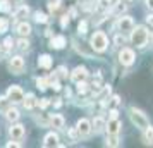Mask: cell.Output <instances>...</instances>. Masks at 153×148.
<instances>
[{"label":"cell","instance_id":"cell-13","mask_svg":"<svg viewBox=\"0 0 153 148\" xmlns=\"http://www.w3.org/2000/svg\"><path fill=\"white\" fill-rule=\"evenodd\" d=\"M65 38L64 36H53L52 38V42H50V47L52 48H57V50H60V48H64L65 47Z\"/></svg>","mask_w":153,"mask_h":148},{"label":"cell","instance_id":"cell-33","mask_svg":"<svg viewBox=\"0 0 153 148\" xmlns=\"http://www.w3.org/2000/svg\"><path fill=\"white\" fill-rule=\"evenodd\" d=\"M57 76H59V78H67V71H65V67H59V69H57Z\"/></svg>","mask_w":153,"mask_h":148},{"label":"cell","instance_id":"cell-23","mask_svg":"<svg viewBox=\"0 0 153 148\" xmlns=\"http://www.w3.org/2000/svg\"><path fill=\"white\" fill-rule=\"evenodd\" d=\"M107 145H108V147H119V138H117V134H108Z\"/></svg>","mask_w":153,"mask_h":148},{"label":"cell","instance_id":"cell-31","mask_svg":"<svg viewBox=\"0 0 153 148\" xmlns=\"http://www.w3.org/2000/svg\"><path fill=\"white\" fill-rule=\"evenodd\" d=\"M124 9H126L124 4H122V2H117V4L114 5V12H115V14H120V12H122Z\"/></svg>","mask_w":153,"mask_h":148},{"label":"cell","instance_id":"cell-1","mask_svg":"<svg viewBox=\"0 0 153 148\" xmlns=\"http://www.w3.org/2000/svg\"><path fill=\"white\" fill-rule=\"evenodd\" d=\"M131 42L134 47L138 48H143L148 42V31H146L145 26H136V29L131 31Z\"/></svg>","mask_w":153,"mask_h":148},{"label":"cell","instance_id":"cell-46","mask_svg":"<svg viewBox=\"0 0 153 148\" xmlns=\"http://www.w3.org/2000/svg\"><path fill=\"white\" fill-rule=\"evenodd\" d=\"M146 22H148V24H152V26H153V16H148V17H146Z\"/></svg>","mask_w":153,"mask_h":148},{"label":"cell","instance_id":"cell-47","mask_svg":"<svg viewBox=\"0 0 153 148\" xmlns=\"http://www.w3.org/2000/svg\"><path fill=\"white\" fill-rule=\"evenodd\" d=\"M12 4H22V0H10Z\"/></svg>","mask_w":153,"mask_h":148},{"label":"cell","instance_id":"cell-48","mask_svg":"<svg viewBox=\"0 0 153 148\" xmlns=\"http://www.w3.org/2000/svg\"><path fill=\"white\" fill-rule=\"evenodd\" d=\"M126 2H131V0H126Z\"/></svg>","mask_w":153,"mask_h":148},{"label":"cell","instance_id":"cell-38","mask_svg":"<svg viewBox=\"0 0 153 148\" xmlns=\"http://www.w3.org/2000/svg\"><path fill=\"white\" fill-rule=\"evenodd\" d=\"M77 134H79V133H77V127H76V129H74V127L69 129V136L72 138V140H77Z\"/></svg>","mask_w":153,"mask_h":148},{"label":"cell","instance_id":"cell-30","mask_svg":"<svg viewBox=\"0 0 153 148\" xmlns=\"http://www.w3.org/2000/svg\"><path fill=\"white\" fill-rule=\"evenodd\" d=\"M9 29V22H7V19H2L0 17V33H5Z\"/></svg>","mask_w":153,"mask_h":148},{"label":"cell","instance_id":"cell-41","mask_svg":"<svg viewBox=\"0 0 153 148\" xmlns=\"http://www.w3.org/2000/svg\"><path fill=\"white\" fill-rule=\"evenodd\" d=\"M112 102H114V105H119V103H120V98H119V97H114Z\"/></svg>","mask_w":153,"mask_h":148},{"label":"cell","instance_id":"cell-26","mask_svg":"<svg viewBox=\"0 0 153 148\" xmlns=\"http://www.w3.org/2000/svg\"><path fill=\"white\" fill-rule=\"evenodd\" d=\"M35 21H36V22H42V24H45V22L48 21V17L43 14V12H35Z\"/></svg>","mask_w":153,"mask_h":148},{"label":"cell","instance_id":"cell-43","mask_svg":"<svg viewBox=\"0 0 153 148\" xmlns=\"http://www.w3.org/2000/svg\"><path fill=\"white\" fill-rule=\"evenodd\" d=\"M7 147H9V148H12V147H19V143H14V141H9V143H7Z\"/></svg>","mask_w":153,"mask_h":148},{"label":"cell","instance_id":"cell-40","mask_svg":"<svg viewBox=\"0 0 153 148\" xmlns=\"http://www.w3.org/2000/svg\"><path fill=\"white\" fill-rule=\"evenodd\" d=\"M117 115H119V112L115 110V109H112L110 110V119H117Z\"/></svg>","mask_w":153,"mask_h":148},{"label":"cell","instance_id":"cell-45","mask_svg":"<svg viewBox=\"0 0 153 148\" xmlns=\"http://www.w3.org/2000/svg\"><path fill=\"white\" fill-rule=\"evenodd\" d=\"M146 5H148V9L153 10V0H146Z\"/></svg>","mask_w":153,"mask_h":148},{"label":"cell","instance_id":"cell-14","mask_svg":"<svg viewBox=\"0 0 153 148\" xmlns=\"http://www.w3.org/2000/svg\"><path fill=\"white\" fill-rule=\"evenodd\" d=\"M4 114H5L7 120H10V122H16V120L19 119V110H17V109H12V107H9Z\"/></svg>","mask_w":153,"mask_h":148},{"label":"cell","instance_id":"cell-25","mask_svg":"<svg viewBox=\"0 0 153 148\" xmlns=\"http://www.w3.org/2000/svg\"><path fill=\"white\" fill-rule=\"evenodd\" d=\"M17 48H19V50H28L29 48V42L24 38V36H22L21 40L17 42Z\"/></svg>","mask_w":153,"mask_h":148},{"label":"cell","instance_id":"cell-6","mask_svg":"<svg viewBox=\"0 0 153 148\" xmlns=\"http://www.w3.org/2000/svg\"><path fill=\"white\" fill-rule=\"evenodd\" d=\"M119 60L122 65H131L134 62V52L131 48H122L120 54H119Z\"/></svg>","mask_w":153,"mask_h":148},{"label":"cell","instance_id":"cell-20","mask_svg":"<svg viewBox=\"0 0 153 148\" xmlns=\"http://www.w3.org/2000/svg\"><path fill=\"white\" fill-rule=\"evenodd\" d=\"M28 14H29V7H28V5H21V7L14 12V17L19 19V17H26Z\"/></svg>","mask_w":153,"mask_h":148},{"label":"cell","instance_id":"cell-39","mask_svg":"<svg viewBox=\"0 0 153 148\" xmlns=\"http://www.w3.org/2000/svg\"><path fill=\"white\" fill-rule=\"evenodd\" d=\"M60 24H62V28H65V26L69 24V19H67V16H64V17H62V21H60Z\"/></svg>","mask_w":153,"mask_h":148},{"label":"cell","instance_id":"cell-12","mask_svg":"<svg viewBox=\"0 0 153 148\" xmlns=\"http://www.w3.org/2000/svg\"><path fill=\"white\" fill-rule=\"evenodd\" d=\"M22 103H24V107H26L28 110H31V109H35V105H38V100H36V97L33 93H28V95L24 97V100H22Z\"/></svg>","mask_w":153,"mask_h":148},{"label":"cell","instance_id":"cell-44","mask_svg":"<svg viewBox=\"0 0 153 148\" xmlns=\"http://www.w3.org/2000/svg\"><path fill=\"white\" fill-rule=\"evenodd\" d=\"M76 14H77L76 9H71V10H69V16H71V17H76Z\"/></svg>","mask_w":153,"mask_h":148},{"label":"cell","instance_id":"cell-27","mask_svg":"<svg viewBox=\"0 0 153 148\" xmlns=\"http://www.w3.org/2000/svg\"><path fill=\"white\" fill-rule=\"evenodd\" d=\"M59 7H60V0H48V9H50V12L57 10Z\"/></svg>","mask_w":153,"mask_h":148},{"label":"cell","instance_id":"cell-17","mask_svg":"<svg viewBox=\"0 0 153 148\" xmlns=\"http://www.w3.org/2000/svg\"><path fill=\"white\" fill-rule=\"evenodd\" d=\"M119 129H120V124H119L117 119H110V122H108V126H107V131H108V134H117Z\"/></svg>","mask_w":153,"mask_h":148},{"label":"cell","instance_id":"cell-22","mask_svg":"<svg viewBox=\"0 0 153 148\" xmlns=\"http://www.w3.org/2000/svg\"><path fill=\"white\" fill-rule=\"evenodd\" d=\"M10 103H12V102L9 100V97H0V110H2V112H5Z\"/></svg>","mask_w":153,"mask_h":148},{"label":"cell","instance_id":"cell-10","mask_svg":"<svg viewBox=\"0 0 153 148\" xmlns=\"http://www.w3.org/2000/svg\"><path fill=\"white\" fill-rule=\"evenodd\" d=\"M9 134H10L12 140H22V138H24V126H22V124H14V126H10Z\"/></svg>","mask_w":153,"mask_h":148},{"label":"cell","instance_id":"cell-18","mask_svg":"<svg viewBox=\"0 0 153 148\" xmlns=\"http://www.w3.org/2000/svg\"><path fill=\"white\" fill-rule=\"evenodd\" d=\"M64 122H65V120H64L62 115H52V119H50V124L53 127H57V129H62Z\"/></svg>","mask_w":153,"mask_h":148},{"label":"cell","instance_id":"cell-28","mask_svg":"<svg viewBox=\"0 0 153 148\" xmlns=\"http://www.w3.org/2000/svg\"><path fill=\"white\" fill-rule=\"evenodd\" d=\"M36 86H38L40 90H47L48 83H47V79H45V78H38V79H36Z\"/></svg>","mask_w":153,"mask_h":148},{"label":"cell","instance_id":"cell-3","mask_svg":"<svg viewBox=\"0 0 153 148\" xmlns=\"http://www.w3.org/2000/svg\"><path fill=\"white\" fill-rule=\"evenodd\" d=\"M107 45H108V40H107L105 33L97 31L95 35L91 36V47H93V50H97V52H103V50L107 48Z\"/></svg>","mask_w":153,"mask_h":148},{"label":"cell","instance_id":"cell-5","mask_svg":"<svg viewBox=\"0 0 153 148\" xmlns=\"http://www.w3.org/2000/svg\"><path fill=\"white\" fill-rule=\"evenodd\" d=\"M9 69L12 71L14 74H21L24 71V59L22 57H12L9 62Z\"/></svg>","mask_w":153,"mask_h":148},{"label":"cell","instance_id":"cell-21","mask_svg":"<svg viewBox=\"0 0 153 148\" xmlns=\"http://www.w3.org/2000/svg\"><path fill=\"white\" fill-rule=\"evenodd\" d=\"M145 140H146V143L153 145V126H148L145 129Z\"/></svg>","mask_w":153,"mask_h":148},{"label":"cell","instance_id":"cell-19","mask_svg":"<svg viewBox=\"0 0 153 148\" xmlns=\"http://www.w3.org/2000/svg\"><path fill=\"white\" fill-rule=\"evenodd\" d=\"M17 33L21 36H28L31 33V26H29L28 22H21L19 26H17Z\"/></svg>","mask_w":153,"mask_h":148},{"label":"cell","instance_id":"cell-32","mask_svg":"<svg viewBox=\"0 0 153 148\" xmlns=\"http://www.w3.org/2000/svg\"><path fill=\"white\" fill-rule=\"evenodd\" d=\"M77 91L79 93H86L88 91V85H86L84 81H79V83H77Z\"/></svg>","mask_w":153,"mask_h":148},{"label":"cell","instance_id":"cell-4","mask_svg":"<svg viewBox=\"0 0 153 148\" xmlns=\"http://www.w3.org/2000/svg\"><path fill=\"white\" fill-rule=\"evenodd\" d=\"M7 97H9V100H10L12 103H19V102L24 100V91H22L17 85H12L7 90Z\"/></svg>","mask_w":153,"mask_h":148},{"label":"cell","instance_id":"cell-9","mask_svg":"<svg viewBox=\"0 0 153 148\" xmlns=\"http://www.w3.org/2000/svg\"><path fill=\"white\" fill-rule=\"evenodd\" d=\"M134 29V22H132L131 17H120L119 19V31L120 33H129V31H132Z\"/></svg>","mask_w":153,"mask_h":148},{"label":"cell","instance_id":"cell-29","mask_svg":"<svg viewBox=\"0 0 153 148\" xmlns=\"http://www.w3.org/2000/svg\"><path fill=\"white\" fill-rule=\"evenodd\" d=\"M86 29H88V22H86V21H81L79 24H77V31H79L81 35L86 33Z\"/></svg>","mask_w":153,"mask_h":148},{"label":"cell","instance_id":"cell-37","mask_svg":"<svg viewBox=\"0 0 153 148\" xmlns=\"http://www.w3.org/2000/svg\"><path fill=\"white\" fill-rule=\"evenodd\" d=\"M115 45H117V47H122V45H124V38H122V35L115 36Z\"/></svg>","mask_w":153,"mask_h":148},{"label":"cell","instance_id":"cell-42","mask_svg":"<svg viewBox=\"0 0 153 148\" xmlns=\"http://www.w3.org/2000/svg\"><path fill=\"white\" fill-rule=\"evenodd\" d=\"M60 105H62V102H60V100L57 98L55 102H53V107H55V109H59V107H60Z\"/></svg>","mask_w":153,"mask_h":148},{"label":"cell","instance_id":"cell-35","mask_svg":"<svg viewBox=\"0 0 153 148\" xmlns=\"http://www.w3.org/2000/svg\"><path fill=\"white\" fill-rule=\"evenodd\" d=\"M4 47H5V48H12V47H14V40H12V38H5V40H4Z\"/></svg>","mask_w":153,"mask_h":148},{"label":"cell","instance_id":"cell-15","mask_svg":"<svg viewBox=\"0 0 153 148\" xmlns=\"http://www.w3.org/2000/svg\"><path fill=\"white\" fill-rule=\"evenodd\" d=\"M105 127H107L105 120L102 119V117H95V120H93V131H95V133H102Z\"/></svg>","mask_w":153,"mask_h":148},{"label":"cell","instance_id":"cell-16","mask_svg":"<svg viewBox=\"0 0 153 148\" xmlns=\"http://www.w3.org/2000/svg\"><path fill=\"white\" fill-rule=\"evenodd\" d=\"M38 65H40V67H43V69H50V67H52V57L47 55V54H45V55H42L40 59H38Z\"/></svg>","mask_w":153,"mask_h":148},{"label":"cell","instance_id":"cell-36","mask_svg":"<svg viewBox=\"0 0 153 148\" xmlns=\"http://www.w3.org/2000/svg\"><path fill=\"white\" fill-rule=\"evenodd\" d=\"M112 0H98V5H100V9H107L108 5H110Z\"/></svg>","mask_w":153,"mask_h":148},{"label":"cell","instance_id":"cell-11","mask_svg":"<svg viewBox=\"0 0 153 148\" xmlns=\"http://www.w3.org/2000/svg\"><path fill=\"white\" fill-rule=\"evenodd\" d=\"M43 147L50 148V147H59V136L55 133H48L43 140Z\"/></svg>","mask_w":153,"mask_h":148},{"label":"cell","instance_id":"cell-34","mask_svg":"<svg viewBox=\"0 0 153 148\" xmlns=\"http://www.w3.org/2000/svg\"><path fill=\"white\" fill-rule=\"evenodd\" d=\"M38 105H40V109H47V107L50 105V100L48 98H42L40 102H38Z\"/></svg>","mask_w":153,"mask_h":148},{"label":"cell","instance_id":"cell-24","mask_svg":"<svg viewBox=\"0 0 153 148\" xmlns=\"http://www.w3.org/2000/svg\"><path fill=\"white\" fill-rule=\"evenodd\" d=\"M10 9H12V2H7V0L0 2V12H10Z\"/></svg>","mask_w":153,"mask_h":148},{"label":"cell","instance_id":"cell-2","mask_svg":"<svg viewBox=\"0 0 153 148\" xmlns=\"http://www.w3.org/2000/svg\"><path fill=\"white\" fill-rule=\"evenodd\" d=\"M129 115H131L132 124H136V127H139V129H143V131H145L146 127L150 126V122H148V119H146V115L141 112V110H138V109H134V107H132L131 110H129Z\"/></svg>","mask_w":153,"mask_h":148},{"label":"cell","instance_id":"cell-8","mask_svg":"<svg viewBox=\"0 0 153 148\" xmlns=\"http://www.w3.org/2000/svg\"><path fill=\"white\" fill-rule=\"evenodd\" d=\"M86 76H88V71H86V67H83V65L76 67V69L71 72V79H72L76 85L79 83V81H84V79H86Z\"/></svg>","mask_w":153,"mask_h":148},{"label":"cell","instance_id":"cell-7","mask_svg":"<svg viewBox=\"0 0 153 148\" xmlns=\"http://www.w3.org/2000/svg\"><path fill=\"white\" fill-rule=\"evenodd\" d=\"M76 127H77V133H79L81 138H86V136L91 133V129H93L91 124H90V120H86V119H79Z\"/></svg>","mask_w":153,"mask_h":148}]
</instances>
